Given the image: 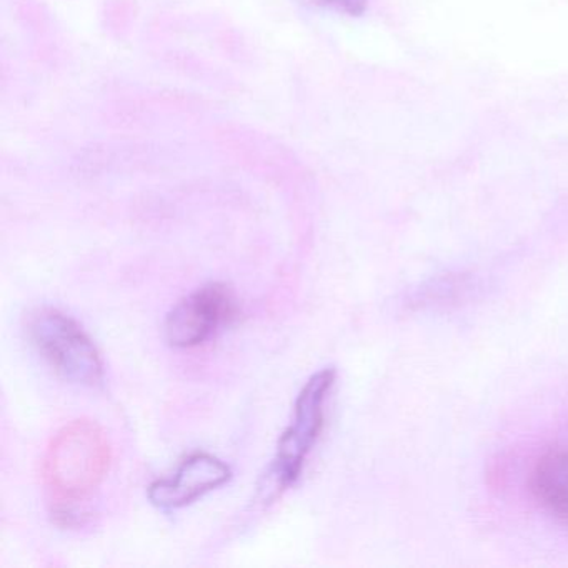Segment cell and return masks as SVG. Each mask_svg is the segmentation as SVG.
Here are the masks:
<instances>
[{"instance_id": "1", "label": "cell", "mask_w": 568, "mask_h": 568, "mask_svg": "<svg viewBox=\"0 0 568 568\" xmlns=\"http://www.w3.org/2000/svg\"><path fill=\"white\" fill-rule=\"evenodd\" d=\"M111 458V444L94 422L74 420L55 434L45 452L42 478L58 517L68 524L74 518L75 505L102 484Z\"/></svg>"}, {"instance_id": "2", "label": "cell", "mask_w": 568, "mask_h": 568, "mask_svg": "<svg viewBox=\"0 0 568 568\" xmlns=\"http://www.w3.org/2000/svg\"><path fill=\"white\" fill-rule=\"evenodd\" d=\"M335 368H324L312 375L298 392L294 417L278 438L277 452L267 471L265 498L282 494L298 480L312 448L321 438L325 425V407L335 385Z\"/></svg>"}, {"instance_id": "3", "label": "cell", "mask_w": 568, "mask_h": 568, "mask_svg": "<svg viewBox=\"0 0 568 568\" xmlns=\"http://www.w3.org/2000/svg\"><path fill=\"white\" fill-rule=\"evenodd\" d=\"M28 335L36 351L69 384L95 387L104 364L94 342L81 325L58 308L41 307L28 317Z\"/></svg>"}, {"instance_id": "4", "label": "cell", "mask_w": 568, "mask_h": 568, "mask_svg": "<svg viewBox=\"0 0 568 568\" xmlns=\"http://www.w3.org/2000/svg\"><path fill=\"white\" fill-rule=\"evenodd\" d=\"M239 304L225 284H207L182 298L165 318L164 332L175 348H194L211 341L237 318Z\"/></svg>"}, {"instance_id": "5", "label": "cell", "mask_w": 568, "mask_h": 568, "mask_svg": "<svg viewBox=\"0 0 568 568\" xmlns=\"http://www.w3.org/2000/svg\"><path fill=\"white\" fill-rule=\"evenodd\" d=\"M231 477V467L221 458L195 452L181 462L172 477L159 478L149 487V500L164 510L184 508L227 484Z\"/></svg>"}, {"instance_id": "6", "label": "cell", "mask_w": 568, "mask_h": 568, "mask_svg": "<svg viewBox=\"0 0 568 568\" xmlns=\"http://www.w3.org/2000/svg\"><path fill=\"white\" fill-rule=\"evenodd\" d=\"M530 488L538 505L568 528V447L551 448L538 458Z\"/></svg>"}, {"instance_id": "7", "label": "cell", "mask_w": 568, "mask_h": 568, "mask_svg": "<svg viewBox=\"0 0 568 568\" xmlns=\"http://www.w3.org/2000/svg\"><path fill=\"white\" fill-rule=\"evenodd\" d=\"M308 2L317 8L331 9V11L354 16V18L364 14L365 8H367V0H308Z\"/></svg>"}]
</instances>
